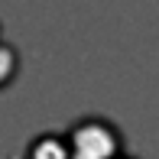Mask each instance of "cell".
<instances>
[{
  "label": "cell",
  "mask_w": 159,
  "mask_h": 159,
  "mask_svg": "<svg viewBox=\"0 0 159 159\" xmlns=\"http://www.w3.org/2000/svg\"><path fill=\"white\" fill-rule=\"evenodd\" d=\"M117 130L107 120H78L68 133V153L71 159H114L117 156Z\"/></svg>",
  "instance_id": "obj_1"
}]
</instances>
